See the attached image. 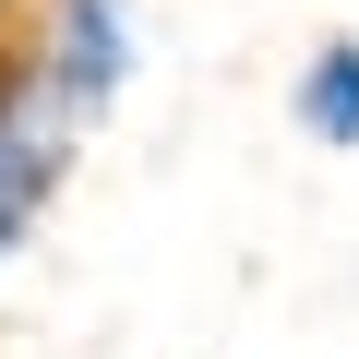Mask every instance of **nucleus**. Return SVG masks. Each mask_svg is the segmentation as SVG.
<instances>
[{"mask_svg":"<svg viewBox=\"0 0 359 359\" xmlns=\"http://www.w3.org/2000/svg\"><path fill=\"white\" fill-rule=\"evenodd\" d=\"M287 120L323 144V156H359V36H323L287 84Z\"/></svg>","mask_w":359,"mask_h":359,"instance_id":"7ed1b4c3","label":"nucleus"},{"mask_svg":"<svg viewBox=\"0 0 359 359\" xmlns=\"http://www.w3.org/2000/svg\"><path fill=\"white\" fill-rule=\"evenodd\" d=\"M25 72V96L84 144L120 96H132V72H144V25H132V0H48L36 13V36L25 48H0Z\"/></svg>","mask_w":359,"mask_h":359,"instance_id":"f257e3e1","label":"nucleus"},{"mask_svg":"<svg viewBox=\"0 0 359 359\" xmlns=\"http://www.w3.org/2000/svg\"><path fill=\"white\" fill-rule=\"evenodd\" d=\"M60 180H72V132L25 96V72H13V60H0V276H13V264H25V240L48 228Z\"/></svg>","mask_w":359,"mask_h":359,"instance_id":"f03ea898","label":"nucleus"}]
</instances>
